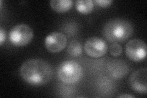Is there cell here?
<instances>
[{
    "label": "cell",
    "mask_w": 147,
    "mask_h": 98,
    "mask_svg": "<svg viewBox=\"0 0 147 98\" xmlns=\"http://www.w3.org/2000/svg\"><path fill=\"white\" fill-rule=\"evenodd\" d=\"M134 25L126 19L122 18H113L105 23L102 33L104 38L110 43L125 42L132 36Z\"/></svg>",
    "instance_id": "7a4b0ae2"
},
{
    "label": "cell",
    "mask_w": 147,
    "mask_h": 98,
    "mask_svg": "<svg viewBox=\"0 0 147 98\" xmlns=\"http://www.w3.org/2000/svg\"><path fill=\"white\" fill-rule=\"evenodd\" d=\"M83 70L79 63L73 60H66L59 64L57 68V76L62 82L75 83L80 80Z\"/></svg>",
    "instance_id": "3957f363"
},
{
    "label": "cell",
    "mask_w": 147,
    "mask_h": 98,
    "mask_svg": "<svg viewBox=\"0 0 147 98\" xmlns=\"http://www.w3.org/2000/svg\"><path fill=\"white\" fill-rule=\"evenodd\" d=\"M118 97H129V98H132V97H135L134 96L132 95H123L119 96Z\"/></svg>",
    "instance_id": "2e32d148"
},
{
    "label": "cell",
    "mask_w": 147,
    "mask_h": 98,
    "mask_svg": "<svg viewBox=\"0 0 147 98\" xmlns=\"http://www.w3.org/2000/svg\"><path fill=\"white\" fill-rule=\"evenodd\" d=\"M67 52L72 57H79L82 52V45L77 40H73L69 44Z\"/></svg>",
    "instance_id": "7c38bea8"
},
{
    "label": "cell",
    "mask_w": 147,
    "mask_h": 98,
    "mask_svg": "<svg viewBox=\"0 0 147 98\" xmlns=\"http://www.w3.org/2000/svg\"><path fill=\"white\" fill-rule=\"evenodd\" d=\"M109 52L113 57H118L122 53V47L118 43H113L109 47Z\"/></svg>",
    "instance_id": "4fadbf2b"
},
{
    "label": "cell",
    "mask_w": 147,
    "mask_h": 98,
    "mask_svg": "<svg viewBox=\"0 0 147 98\" xmlns=\"http://www.w3.org/2000/svg\"><path fill=\"white\" fill-rule=\"evenodd\" d=\"M112 2L113 1L111 0H95L94 1V3L97 4L98 6L103 8L109 7L112 4Z\"/></svg>",
    "instance_id": "5bb4252c"
},
{
    "label": "cell",
    "mask_w": 147,
    "mask_h": 98,
    "mask_svg": "<svg viewBox=\"0 0 147 98\" xmlns=\"http://www.w3.org/2000/svg\"><path fill=\"white\" fill-rule=\"evenodd\" d=\"M147 70L140 68L133 72L129 77V85L132 89L140 94L147 92Z\"/></svg>",
    "instance_id": "ba28073f"
},
{
    "label": "cell",
    "mask_w": 147,
    "mask_h": 98,
    "mask_svg": "<svg viewBox=\"0 0 147 98\" xmlns=\"http://www.w3.org/2000/svg\"><path fill=\"white\" fill-rule=\"evenodd\" d=\"M6 41V32L3 29V28H0V45H2L3 43Z\"/></svg>",
    "instance_id": "9a60e30c"
},
{
    "label": "cell",
    "mask_w": 147,
    "mask_h": 98,
    "mask_svg": "<svg viewBox=\"0 0 147 98\" xmlns=\"http://www.w3.org/2000/svg\"><path fill=\"white\" fill-rule=\"evenodd\" d=\"M127 57L133 62H139L144 60L146 57V44L140 39H133L126 45Z\"/></svg>",
    "instance_id": "5b68a950"
},
{
    "label": "cell",
    "mask_w": 147,
    "mask_h": 98,
    "mask_svg": "<svg viewBox=\"0 0 147 98\" xmlns=\"http://www.w3.org/2000/svg\"><path fill=\"white\" fill-rule=\"evenodd\" d=\"M86 53L93 58L102 57L107 51V45L105 41L98 37H91L87 39L84 45Z\"/></svg>",
    "instance_id": "8992f818"
},
{
    "label": "cell",
    "mask_w": 147,
    "mask_h": 98,
    "mask_svg": "<svg viewBox=\"0 0 147 98\" xmlns=\"http://www.w3.org/2000/svg\"><path fill=\"white\" fill-rule=\"evenodd\" d=\"M50 4L55 11L63 13L70 10L73 5V1L71 0H52Z\"/></svg>",
    "instance_id": "30bf717a"
},
{
    "label": "cell",
    "mask_w": 147,
    "mask_h": 98,
    "mask_svg": "<svg viewBox=\"0 0 147 98\" xmlns=\"http://www.w3.org/2000/svg\"><path fill=\"white\" fill-rule=\"evenodd\" d=\"M67 38L65 34L60 32H53L50 33L45 39V46L50 53L60 52L66 47Z\"/></svg>",
    "instance_id": "52a82bcc"
},
{
    "label": "cell",
    "mask_w": 147,
    "mask_h": 98,
    "mask_svg": "<svg viewBox=\"0 0 147 98\" xmlns=\"http://www.w3.org/2000/svg\"><path fill=\"white\" fill-rule=\"evenodd\" d=\"M20 74L23 80L32 86H42L47 84L53 76L52 68L46 61L32 58L22 64Z\"/></svg>",
    "instance_id": "6da1fadb"
},
{
    "label": "cell",
    "mask_w": 147,
    "mask_h": 98,
    "mask_svg": "<svg viewBox=\"0 0 147 98\" xmlns=\"http://www.w3.org/2000/svg\"><path fill=\"white\" fill-rule=\"evenodd\" d=\"M107 69L110 75L115 79L123 78L129 71L128 64L121 60H113L110 62L107 66Z\"/></svg>",
    "instance_id": "9c48e42d"
},
{
    "label": "cell",
    "mask_w": 147,
    "mask_h": 98,
    "mask_svg": "<svg viewBox=\"0 0 147 98\" xmlns=\"http://www.w3.org/2000/svg\"><path fill=\"white\" fill-rule=\"evenodd\" d=\"M9 40L17 47H23L28 44L33 38V31L28 25L18 24L13 26L9 32Z\"/></svg>",
    "instance_id": "277c9868"
},
{
    "label": "cell",
    "mask_w": 147,
    "mask_h": 98,
    "mask_svg": "<svg viewBox=\"0 0 147 98\" xmlns=\"http://www.w3.org/2000/svg\"><path fill=\"white\" fill-rule=\"evenodd\" d=\"M78 12L83 14H88L93 11L94 5L92 0H77L75 3Z\"/></svg>",
    "instance_id": "8fae6325"
}]
</instances>
